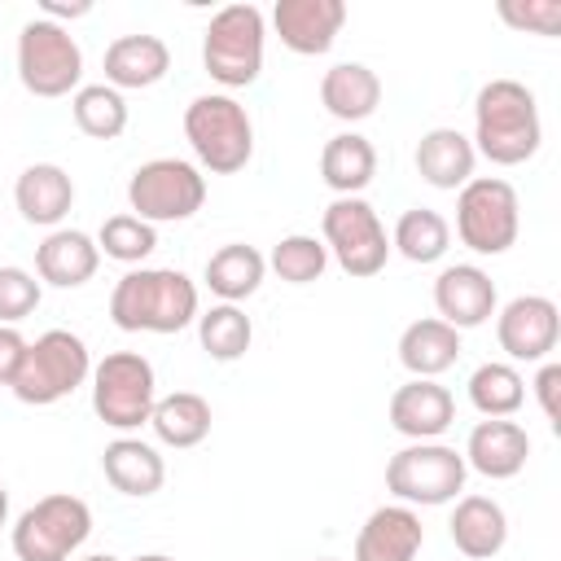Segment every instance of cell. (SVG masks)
<instances>
[{
  "instance_id": "obj_1",
  "label": "cell",
  "mask_w": 561,
  "mask_h": 561,
  "mask_svg": "<svg viewBox=\"0 0 561 561\" xmlns=\"http://www.w3.org/2000/svg\"><path fill=\"white\" fill-rule=\"evenodd\" d=\"M473 153H482L495 167H517L535 158L543 127H539V105L535 92L517 79H491L482 83L473 101Z\"/></svg>"
},
{
  "instance_id": "obj_2",
  "label": "cell",
  "mask_w": 561,
  "mask_h": 561,
  "mask_svg": "<svg viewBox=\"0 0 561 561\" xmlns=\"http://www.w3.org/2000/svg\"><path fill=\"white\" fill-rule=\"evenodd\" d=\"M110 320L123 333H180L197 320V285L175 267H136L114 285Z\"/></svg>"
},
{
  "instance_id": "obj_3",
  "label": "cell",
  "mask_w": 561,
  "mask_h": 561,
  "mask_svg": "<svg viewBox=\"0 0 561 561\" xmlns=\"http://www.w3.org/2000/svg\"><path fill=\"white\" fill-rule=\"evenodd\" d=\"M184 136L197 153V162L215 175H232L250 162L254 153V123L245 114L241 101L224 96V92H206L193 96L184 110Z\"/></svg>"
},
{
  "instance_id": "obj_4",
  "label": "cell",
  "mask_w": 561,
  "mask_h": 561,
  "mask_svg": "<svg viewBox=\"0 0 561 561\" xmlns=\"http://www.w3.org/2000/svg\"><path fill=\"white\" fill-rule=\"evenodd\" d=\"M88 373H92V359H88L83 337L70 329H48L35 342H26L22 368L9 390L31 408H48V403L75 394L88 381Z\"/></svg>"
},
{
  "instance_id": "obj_5",
  "label": "cell",
  "mask_w": 561,
  "mask_h": 561,
  "mask_svg": "<svg viewBox=\"0 0 561 561\" xmlns=\"http://www.w3.org/2000/svg\"><path fill=\"white\" fill-rule=\"evenodd\" d=\"M263 13L254 4H228L210 18L202 39V66L224 88H250L263 70Z\"/></svg>"
},
{
  "instance_id": "obj_6",
  "label": "cell",
  "mask_w": 561,
  "mask_h": 561,
  "mask_svg": "<svg viewBox=\"0 0 561 561\" xmlns=\"http://www.w3.org/2000/svg\"><path fill=\"white\" fill-rule=\"evenodd\" d=\"M92 535V508L70 495H44L13 522V552L18 561H66Z\"/></svg>"
},
{
  "instance_id": "obj_7",
  "label": "cell",
  "mask_w": 561,
  "mask_h": 561,
  "mask_svg": "<svg viewBox=\"0 0 561 561\" xmlns=\"http://www.w3.org/2000/svg\"><path fill=\"white\" fill-rule=\"evenodd\" d=\"M127 202H131L136 219H145V224H180L202 210L206 175L184 158H153L131 171Z\"/></svg>"
},
{
  "instance_id": "obj_8",
  "label": "cell",
  "mask_w": 561,
  "mask_h": 561,
  "mask_svg": "<svg viewBox=\"0 0 561 561\" xmlns=\"http://www.w3.org/2000/svg\"><path fill=\"white\" fill-rule=\"evenodd\" d=\"M465 456L447 443H412L403 451L390 456L386 465V491L394 500H403L408 508L412 504H447L465 491Z\"/></svg>"
},
{
  "instance_id": "obj_9",
  "label": "cell",
  "mask_w": 561,
  "mask_h": 561,
  "mask_svg": "<svg viewBox=\"0 0 561 561\" xmlns=\"http://www.w3.org/2000/svg\"><path fill=\"white\" fill-rule=\"evenodd\" d=\"M83 75V53L75 35L61 22L35 18L18 35V79L31 96H66L70 88L79 92Z\"/></svg>"
},
{
  "instance_id": "obj_10",
  "label": "cell",
  "mask_w": 561,
  "mask_h": 561,
  "mask_svg": "<svg viewBox=\"0 0 561 561\" xmlns=\"http://www.w3.org/2000/svg\"><path fill=\"white\" fill-rule=\"evenodd\" d=\"M522 228V206L508 180L478 175L460 188L456 197V237L473 254H504L517 241Z\"/></svg>"
},
{
  "instance_id": "obj_11",
  "label": "cell",
  "mask_w": 561,
  "mask_h": 561,
  "mask_svg": "<svg viewBox=\"0 0 561 561\" xmlns=\"http://www.w3.org/2000/svg\"><path fill=\"white\" fill-rule=\"evenodd\" d=\"M158 403L153 364L140 351H114L92 368V412L110 430H136Z\"/></svg>"
},
{
  "instance_id": "obj_12",
  "label": "cell",
  "mask_w": 561,
  "mask_h": 561,
  "mask_svg": "<svg viewBox=\"0 0 561 561\" xmlns=\"http://www.w3.org/2000/svg\"><path fill=\"white\" fill-rule=\"evenodd\" d=\"M324 250H333L337 267L355 280H368L390 259V237L377 219V210L364 197H337L324 206Z\"/></svg>"
},
{
  "instance_id": "obj_13",
  "label": "cell",
  "mask_w": 561,
  "mask_h": 561,
  "mask_svg": "<svg viewBox=\"0 0 561 561\" xmlns=\"http://www.w3.org/2000/svg\"><path fill=\"white\" fill-rule=\"evenodd\" d=\"M495 337H500V351L508 359H522V364H539L557 351V337H561V311L552 298L543 294H522L513 298L500 316H495Z\"/></svg>"
},
{
  "instance_id": "obj_14",
  "label": "cell",
  "mask_w": 561,
  "mask_h": 561,
  "mask_svg": "<svg viewBox=\"0 0 561 561\" xmlns=\"http://www.w3.org/2000/svg\"><path fill=\"white\" fill-rule=\"evenodd\" d=\"M342 22H346L342 0H276V9H272V26H276L280 44L298 57L329 53Z\"/></svg>"
},
{
  "instance_id": "obj_15",
  "label": "cell",
  "mask_w": 561,
  "mask_h": 561,
  "mask_svg": "<svg viewBox=\"0 0 561 561\" xmlns=\"http://www.w3.org/2000/svg\"><path fill=\"white\" fill-rule=\"evenodd\" d=\"M434 307H438V320L451 324L456 333L478 329L495 316V280L473 263H451L434 280Z\"/></svg>"
},
{
  "instance_id": "obj_16",
  "label": "cell",
  "mask_w": 561,
  "mask_h": 561,
  "mask_svg": "<svg viewBox=\"0 0 561 561\" xmlns=\"http://www.w3.org/2000/svg\"><path fill=\"white\" fill-rule=\"evenodd\" d=\"M456 421V399L430 377H412L390 394V425L412 443H434Z\"/></svg>"
},
{
  "instance_id": "obj_17",
  "label": "cell",
  "mask_w": 561,
  "mask_h": 561,
  "mask_svg": "<svg viewBox=\"0 0 561 561\" xmlns=\"http://www.w3.org/2000/svg\"><path fill=\"white\" fill-rule=\"evenodd\" d=\"M465 465L478 469L482 478L491 482H504V478H517L526 469V456H530V438L517 421L508 416H486L469 430V443H465Z\"/></svg>"
},
{
  "instance_id": "obj_18",
  "label": "cell",
  "mask_w": 561,
  "mask_h": 561,
  "mask_svg": "<svg viewBox=\"0 0 561 561\" xmlns=\"http://www.w3.org/2000/svg\"><path fill=\"white\" fill-rule=\"evenodd\" d=\"M425 543V526L408 504L373 508L355 535V561H412Z\"/></svg>"
},
{
  "instance_id": "obj_19",
  "label": "cell",
  "mask_w": 561,
  "mask_h": 561,
  "mask_svg": "<svg viewBox=\"0 0 561 561\" xmlns=\"http://www.w3.org/2000/svg\"><path fill=\"white\" fill-rule=\"evenodd\" d=\"M96 263H101V250L88 232L79 228H53L39 250H35V272L39 280L57 285V289H79L96 276Z\"/></svg>"
},
{
  "instance_id": "obj_20",
  "label": "cell",
  "mask_w": 561,
  "mask_h": 561,
  "mask_svg": "<svg viewBox=\"0 0 561 561\" xmlns=\"http://www.w3.org/2000/svg\"><path fill=\"white\" fill-rule=\"evenodd\" d=\"M13 202H18V210H22L26 224L57 228L70 215V206H75V180L57 162H35V167H26L18 175Z\"/></svg>"
},
{
  "instance_id": "obj_21",
  "label": "cell",
  "mask_w": 561,
  "mask_h": 561,
  "mask_svg": "<svg viewBox=\"0 0 561 561\" xmlns=\"http://www.w3.org/2000/svg\"><path fill=\"white\" fill-rule=\"evenodd\" d=\"M171 70V48L158 35H118L105 48V83L114 92L153 88Z\"/></svg>"
},
{
  "instance_id": "obj_22",
  "label": "cell",
  "mask_w": 561,
  "mask_h": 561,
  "mask_svg": "<svg viewBox=\"0 0 561 561\" xmlns=\"http://www.w3.org/2000/svg\"><path fill=\"white\" fill-rule=\"evenodd\" d=\"M447 526H451V543L469 561H491L504 548V539H508V517H504V508L491 495L456 500V513H451Z\"/></svg>"
},
{
  "instance_id": "obj_23",
  "label": "cell",
  "mask_w": 561,
  "mask_h": 561,
  "mask_svg": "<svg viewBox=\"0 0 561 561\" xmlns=\"http://www.w3.org/2000/svg\"><path fill=\"white\" fill-rule=\"evenodd\" d=\"M473 162H478L473 140L460 136L456 127H434L416 145V171L434 188H465L473 180Z\"/></svg>"
},
{
  "instance_id": "obj_24",
  "label": "cell",
  "mask_w": 561,
  "mask_h": 561,
  "mask_svg": "<svg viewBox=\"0 0 561 561\" xmlns=\"http://www.w3.org/2000/svg\"><path fill=\"white\" fill-rule=\"evenodd\" d=\"M101 469H105V482L118 491V495H153L162 482H167V465L162 456L140 443V438H114L105 451H101Z\"/></svg>"
},
{
  "instance_id": "obj_25",
  "label": "cell",
  "mask_w": 561,
  "mask_h": 561,
  "mask_svg": "<svg viewBox=\"0 0 561 561\" xmlns=\"http://www.w3.org/2000/svg\"><path fill=\"white\" fill-rule=\"evenodd\" d=\"M320 101H324V110L333 118L359 123V118H368L381 105V79L364 61H337L320 79Z\"/></svg>"
},
{
  "instance_id": "obj_26",
  "label": "cell",
  "mask_w": 561,
  "mask_h": 561,
  "mask_svg": "<svg viewBox=\"0 0 561 561\" xmlns=\"http://www.w3.org/2000/svg\"><path fill=\"white\" fill-rule=\"evenodd\" d=\"M399 359H403V368L412 377H430L434 381L438 373H447L460 359V333L451 324H443L438 316L412 320L403 329V337H399Z\"/></svg>"
},
{
  "instance_id": "obj_27",
  "label": "cell",
  "mask_w": 561,
  "mask_h": 561,
  "mask_svg": "<svg viewBox=\"0 0 561 561\" xmlns=\"http://www.w3.org/2000/svg\"><path fill=\"white\" fill-rule=\"evenodd\" d=\"M320 175H324V184L337 197H355L377 175V149H373V140H364L359 131L333 136L324 145V153H320Z\"/></svg>"
},
{
  "instance_id": "obj_28",
  "label": "cell",
  "mask_w": 561,
  "mask_h": 561,
  "mask_svg": "<svg viewBox=\"0 0 561 561\" xmlns=\"http://www.w3.org/2000/svg\"><path fill=\"white\" fill-rule=\"evenodd\" d=\"M149 425H153V434H158L167 447H175V451L197 447V443L210 434V403H206L202 394H193V390H175V394H167V399L153 403Z\"/></svg>"
},
{
  "instance_id": "obj_29",
  "label": "cell",
  "mask_w": 561,
  "mask_h": 561,
  "mask_svg": "<svg viewBox=\"0 0 561 561\" xmlns=\"http://www.w3.org/2000/svg\"><path fill=\"white\" fill-rule=\"evenodd\" d=\"M263 272H267V259L254 250V245H219L210 259H206V285L210 294H219L224 302H241L250 298L259 285H263Z\"/></svg>"
},
{
  "instance_id": "obj_30",
  "label": "cell",
  "mask_w": 561,
  "mask_h": 561,
  "mask_svg": "<svg viewBox=\"0 0 561 561\" xmlns=\"http://www.w3.org/2000/svg\"><path fill=\"white\" fill-rule=\"evenodd\" d=\"M390 245L408 263H438L447 254V245H451V224L438 210H430V206H412V210L399 215Z\"/></svg>"
},
{
  "instance_id": "obj_31",
  "label": "cell",
  "mask_w": 561,
  "mask_h": 561,
  "mask_svg": "<svg viewBox=\"0 0 561 561\" xmlns=\"http://www.w3.org/2000/svg\"><path fill=\"white\" fill-rule=\"evenodd\" d=\"M70 114H75V127L92 140H118L123 127H127V101L123 92H114L110 83H88L70 96Z\"/></svg>"
},
{
  "instance_id": "obj_32",
  "label": "cell",
  "mask_w": 561,
  "mask_h": 561,
  "mask_svg": "<svg viewBox=\"0 0 561 561\" xmlns=\"http://www.w3.org/2000/svg\"><path fill=\"white\" fill-rule=\"evenodd\" d=\"M197 337H202V351L210 359H241L250 351V337H254V324L250 316L237 307V302H215L210 311L197 316Z\"/></svg>"
},
{
  "instance_id": "obj_33",
  "label": "cell",
  "mask_w": 561,
  "mask_h": 561,
  "mask_svg": "<svg viewBox=\"0 0 561 561\" xmlns=\"http://www.w3.org/2000/svg\"><path fill=\"white\" fill-rule=\"evenodd\" d=\"M526 399V381L513 364H482L473 368L469 377V403L482 412V416H513Z\"/></svg>"
},
{
  "instance_id": "obj_34",
  "label": "cell",
  "mask_w": 561,
  "mask_h": 561,
  "mask_svg": "<svg viewBox=\"0 0 561 561\" xmlns=\"http://www.w3.org/2000/svg\"><path fill=\"white\" fill-rule=\"evenodd\" d=\"M96 250H105V259H118V263H140L158 250V232L136 215H110L96 232Z\"/></svg>"
},
{
  "instance_id": "obj_35",
  "label": "cell",
  "mask_w": 561,
  "mask_h": 561,
  "mask_svg": "<svg viewBox=\"0 0 561 561\" xmlns=\"http://www.w3.org/2000/svg\"><path fill=\"white\" fill-rule=\"evenodd\" d=\"M272 267H276V276L289 280V285H311V280L324 276L329 250H324V241H316V237H307V232H294V237H280V241H276Z\"/></svg>"
},
{
  "instance_id": "obj_36",
  "label": "cell",
  "mask_w": 561,
  "mask_h": 561,
  "mask_svg": "<svg viewBox=\"0 0 561 561\" xmlns=\"http://www.w3.org/2000/svg\"><path fill=\"white\" fill-rule=\"evenodd\" d=\"M39 307V280L26 267H0V324H18Z\"/></svg>"
},
{
  "instance_id": "obj_37",
  "label": "cell",
  "mask_w": 561,
  "mask_h": 561,
  "mask_svg": "<svg viewBox=\"0 0 561 561\" xmlns=\"http://www.w3.org/2000/svg\"><path fill=\"white\" fill-rule=\"evenodd\" d=\"M500 18L517 31H535V35H557L561 31V0H504Z\"/></svg>"
},
{
  "instance_id": "obj_38",
  "label": "cell",
  "mask_w": 561,
  "mask_h": 561,
  "mask_svg": "<svg viewBox=\"0 0 561 561\" xmlns=\"http://www.w3.org/2000/svg\"><path fill=\"white\" fill-rule=\"evenodd\" d=\"M535 394H539L543 416L557 425V421H561V364H543V368H539V377H535Z\"/></svg>"
},
{
  "instance_id": "obj_39",
  "label": "cell",
  "mask_w": 561,
  "mask_h": 561,
  "mask_svg": "<svg viewBox=\"0 0 561 561\" xmlns=\"http://www.w3.org/2000/svg\"><path fill=\"white\" fill-rule=\"evenodd\" d=\"M22 355H26V337L13 324H0V386H13Z\"/></svg>"
},
{
  "instance_id": "obj_40",
  "label": "cell",
  "mask_w": 561,
  "mask_h": 561,
  "mask_svg": "<svg viewBox=\"0 0 561 561\" xmlns=\"http://www.w3.org/2000/svg\"><path fill=\"white\" fill-rule=\"evenodd\" d=\"M92 4L88 0H79V4H57V0H48L44 4V13H48V22H57V18H83Z\"/></svg>"
},
{
  "instance_id": "obj_41",
  "label": "cell",
  "mask_w": 561,
  "mask_h": 561,
  "mask_svg": "<svg viewBox=\"0 0 561 561\" xmlns=\"http://www.w3.org/2000/svg\"><path fill=\"white\" fill-rule=\"evenodd\" d=\"M4 517H9V491L0 486V526H4Z\"/></svg>"
},
{
  "instance_id": "obj_42",
  "label": "cell",
  "mask_w": 561,
  "mask_h": 561,
  "mask_svg": "<svg viewBox=\"0 0 561 561\" xmlns=\"http://www.w3.org/2000/svg\"><path fill=\"white\" fill-rule=\"evenodd\" d=\"M83 561H118V557H110V552H92V557H83Z\"/></svg>"
},
{
  "instance_id": "obj_43",
  "label": "cell",
  "mask_w": 561,
  "mask_h": 561,
  "mask_svg": "<svg viewBox=\"0 0 561 561\" xmlns=\"http://www.w3.org/2000/svg\"><path fill=\"white\" fill-rule=\"evenodd\" d=\"M136 561H171V557H162V552H145V557H136Z\"/></svg>"
},
{
  "instance_id": "obj_44",
  "label": "cell",
  "mask_w": 561,
  "mask_h": 561,
  "mask_svg": "<svg viewBox=\"0 0 561 561\" xmlns=\"http://www.w3.org/2000/svg\"><path fill=\"white\" fill-rule=\"evenodd\" d=\"M320 561H337V557H320Z\"/></svg>"
}]
</instances>
